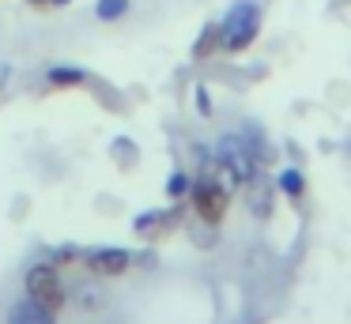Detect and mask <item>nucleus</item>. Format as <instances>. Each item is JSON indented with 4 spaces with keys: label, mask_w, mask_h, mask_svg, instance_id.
I'll return each instance as SVG.
<instances>
[{
    "label": "nucleus",
    "mask_w": 351,
    "mask_h": 324,
    "mask_svg": "<svg viewBox=\"0 0 351 324\" xmlns=\"http://www.w3.org/2000/svg\"><path fill=\"white\" fill-rule=\"evenodd\" d=\"M27 294H31V301H38V306H49V309H61L64 301V286H61V275H57L53 268H31L27 271Z\"/></svg>",
    "instance_id": "nucleus-1"
},
{
    "label": "nucleus",
    "mask_w": 351,
    "mask_h": 324,
    "mask_svg": "<svg viewBox=\"0 0 351 324\" xmlns=\"http://www.w3.org/2000/svg\"><path fill=\"white\" fill-rule=\"evenodd\" d=\"M257 23H261L257 4H238L234 12H230L227 30H223V45H227V49H245V45L253 42V34H257Z\"/></svg>",
    "instance_id": "nucleus-2"
},
{
    "label": "nucleus",
    "mask_w": 351,
    "mask_h": 324,
    "mask_svg": "<svg viewBox=\"0 0 351 324\" xmlns=\"http://www.w3.org/2000/svg\"><path fill=\"white\" fill-rule=\"evenodd\" d=\"M193 203H197V215L204 223H219L223 211H227V192L219 185H197L193 188Z\"/></svg>",
    "instance_id": "nucleus-3"
},
{
    "label": "nucleus",
    "mask_w": 351,
    "mask_h": 324,
    "mask_svg": "<svg viewBox=\"0 0 351 324\" xmlns=\"http://www.w3.org/2000/svg\"><path fill=\"white\" fill-rule=\"evenodd\" d=\"M8 324H53V309L38 306V301H27V306H16L8 313Z\"/></svg>",
    "instance_id": "nucleus-4"
},
{
    "label": "nucleus",
    "mask_w": 351,
    "mask_h": 324,
    "mask_svg": "<svg viewBox=\"0 0 351 324\" xmlns=\"http://www.w3.org/2000/svg\"><path fill=\"white\" fill-rule=\"evenodd\" d=\"M125 268H129V253H121V249H106V253L91 256V271H99V275H117Z\"/></svg>",
    "instance_id": "nucleus-5"
},
{
    "label": "nucleus",
    "mask_w": 351,
    "mask_h": 324,
    "mask_svg": "<svg viewBox=\"0 0 351 324\" xmlns=\"http://www.w3.org/2000/svg\"><path fill=\"white\" fill-rule=\"evenodd\" d=\"M223 155H227V166L234 170V177H250V162H245V155L234 143H223Z\"/></svg>",
    "instance_id": "nucleus-6"
},
{
    "label": "nucleus",
    "mask_w": 351,
    "mask_h": 324,
    "mask_svg": "<svg viewBox=\"0 0 351 324\" xmlns=\"http://www.w3.org/2000/svg\"><path fill=\"white\" fill-rule=\"evenodd\" d=\"M215 38H219V27H208L204 38H200V45H197V57H204V53L215 49Z\"/></svg>",
    "instance_id": "nucleus-7"
},
{
    "label": "nucleus",
    "mask_w": 351,
    "mask_h": 324,
    "mask_svg": "<svg viewBox=\"0 0 351 324\" xmlns=\"http://www.w3.org/2000/svg\"><path fill=\"white\" fill-rule=\"evenodd\" d=\"M53 83H80V72H76V68H57Z\"/></svg>",
    "instance_id": "nucleus-8"
},
{
    "label": "nucleus",
    "mask_w": 351,
    "mask_h": 324,
    "mask_svg": "<svg viewBox=\"0 0 351 324\" xmlns=\"http://www.w3.org/2000/svg\"><path fill=\"white\" fill-rule=\"evenodd\" d=\"M121 8H125V0H102V4H99V12L106 15V19H114V15L121 12Z\"/></svg>",
    "instance_id": "nucleus-9"
},
{
    "label": "nucleus",
    "mask_w": 351,
    "mask_h": 324,
    "mask_svg": "<svg viewBox=\"0 0 351 324\" xmlns=\"http://www.w3.org/2000/svg\"><path fill=\"white\" fill-rule=\"evenodd\" d=\"M283 185H287V188H291V192H295V188H298V185H302V181H298V177H295V173H283Z\"/></svg>",
    "instance_id": "nucleus-10"
},
{
    "label": "nucleus",
    "mask_w": 351,
    "mask_h": 324,
    "mask_svg": "<svg viewBox=\"0 0 351 324\" xmlns=\"http://www.w3.org/2000/svg\"><path fill=\"white\" fill-rule=\"evenodd\" d=\"M31 4H42V0H31Z\"/></svg>",
    "instance_id": "nucleus-11"
},
{
    "label": "nucleus",
    "mask_w": 351,
    "mask_h": 324,
    "mask_svg": "<svg viewBox=\"0 0 351 324\" xmlns=\"http://www.w3.org/2000/svg\"><path fill=\"white\" fill-rule=\"evenodd\" d=\"M53 4H64V0H53Z\"/></svg>",
    "instance_id": "nucleus-12"
}]
</instances>
